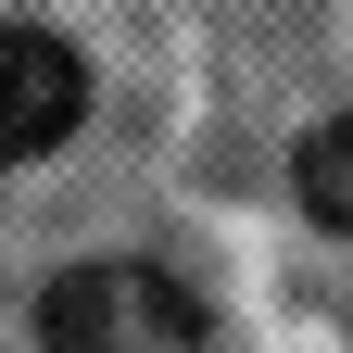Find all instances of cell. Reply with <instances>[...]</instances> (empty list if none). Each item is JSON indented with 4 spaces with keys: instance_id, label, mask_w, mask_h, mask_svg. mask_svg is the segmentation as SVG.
Segmentation results:
<instances>
[{
    "instance_id": "obj_2",
    "label": "cell",
    "mask_w": 353,
    "mask_h": 353,
    "mask_svg": "<svg viewBox=\"0 0 353 353\" xmlns=\"http://www.w3.org/2000/svg\"><path fill=\"white\" fill-rule=\"evenodd\" d=\"M76 114H88V63L51 26H0V176L38 164V152H63Z\"/></svg>"
},
{
    "instance_id": "obj_3",
    "label": "cell",
    "mask_w": 353,
    "mask_h": 353,
    "mask_svg": "<svg viewBox=\"0 0 353 353\" xmlns=\"http://www.w3.org/2000/svg\"><path fill=\"white\" fill-rule=\"evenodd\" d=\"M290 190H303V214H316V228H353V114L303 139V164H290Z\"/></svg>"
},
{
    "instance_id": "obj_1",
    "label": "cell",
    "mask_w": 353,
    "mask_h": 353,
    "mask_svg": "<svg viewBox=\"0 0 353 353\" xmlns=\"http://www.w3.org/2000/svg\"><path fill=\"white\" fill-rule=\"evenodd\" d=\"M38 353H202V303L164 265H63L38 290Z\"/></svg>"
}]
</instances>
